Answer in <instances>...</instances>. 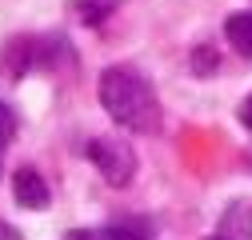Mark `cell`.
I'll use <instances>...</instances> for the list:
<instances>
[{"label":"cell","mask_w":252,"mask_h":240,"mask_svg":"<svg viewBox=\"0 0 252 240\" xmlns=\"http://www.w3.org/2000/svg\"><path fill=\"white\" fill-rule=\"evenodd\" d=\"M100 104L116 124L132 128V132H156L160 128L156 92L132 68H104L100 72Z\"/></svg>","instance_id":"cell-1"},{"label":"cell","mask_w":252,"mask_h":240,"mask_svg":"<svg viewBox=\"0 0 252 240\" xmlns=\"http://www.w3.org/2000/svg\"><path fill=\"white\" fill-rule=\"evenodd\" d=\"M88 160L96 164V172L116 188H124L132 180V172H136V152H132V144L120 140V136H96L88 144Z\"/></svg>","instance_id":"cell-2"},{"label":"cell","mask_w":252,"mask_h":240,"mask_svg":"<svg viewBox=\"0 0 252 240\" xmlns=\"http://www.w3.org/2000/svg\"><path fill=\"white\" fill-rule=\"evenodd\" d=\"M64 240H152V224L144 216H128V220H116L108 228H76Z\"/></svg>","instance_id":"cell-3"},{"label":"cell","mask_w":252,"mask_h":240,"mask_svg":"<svg viewBox=\"0 0 252 240\" xmlns=\"http://www.w3.org/2000/svg\"><path fill=\"white\" fill-rule=\"evenodd\" d=\"M12 196H16L20 208H44L52 192H48L44 176H40L36 168H20V172L12 176Z\"/></svg>","instance_id":"cell-4"},{"label":"cell","mask_w":252,"mask_h":240,"mask_svg":"<svg viewBox=\"0 0 252 240\" xmlns=\"http://www.w3.org/2000/svg\"><path fill=\"white\" fill-rule=\"evenodd\" d=\"M208 240H252V204H232Z\"/></svg>","instance_id":"cell-5"},{"label":"cell","mask_w":252,"mask_h":240,"mask_svg":"<svg viewBox=\"0 0 252 240\" xmlns=\"http://www.w3.org/2000/svg\"><path fill=\"white\" fill-rule=\"evenodd\" d=\"M224 32H228V44L240 56H252V12H232L228 24H224Z\"/></svg>","instance_id":"cell-6"},{"label":"cell","mask_w":252,"mask_h":240,"mask_svg":"<svg viewBox=\"0 0 252 240\" xmlns=\"http://www.w3.org/2000/svg\"><path fill=\"white\" fill-rule=\"evenodd\" d=\"M112 8H116V0H80V16H84L88 24H100Z\"/></svg>","instance_id":"cell-7"},{"label":"cell","mask_w":252,"mask_h":240,"mask_svg":"<svg viewBox=\"0 0 252 240\" xmlns=\"http://www.w3.org/2000/svg\"><path fill=\"white\" fill-rule=\"evenodd\" d=\"M12 136H16V112H12L4 100H0V152L12 144Z\"/></svg>","instance_id":"cell-8"},{"label":"cell","mask_w":252,"mask_h":240,"mask_svg":"<svg viewBox=\"0 0 252 240\" xmlns=\"http://www.w3.org/2000/svg\"><path fill=\"white\" fill-rule=\"evenodd\" d=\"M192 56H196V64H192V72H200V76L216 72V52H212V48H196Z\"/></svg>","instance_id":"cell-9"},{"label":"cell","mask_w":252,"mask_h":240,"mask_svg":"<svg viewBox=\"0 0 252 240\" xmlns=\"http://www.w3.org/2000/svg\"><path fill=\"white\" fill-rule=\"evenodd\" d=\"M240 124H248V128H252V96L240 104Z\"/></svg>","instance_id":"cell-10"},{"label":"cell","mask_w":252,"mask_h":240,"mask_svg":"<svg viewBox=\"0 0 252 240\" xmlns=\"http://www.w3.org/2000/svg\"><path fill=\"white\" fill-rule=\"evenodd\" d=\"M0 240H20L16 232H8V228H0Z\"/></svg>","instance_id":"cell-11"}]
</instances>
